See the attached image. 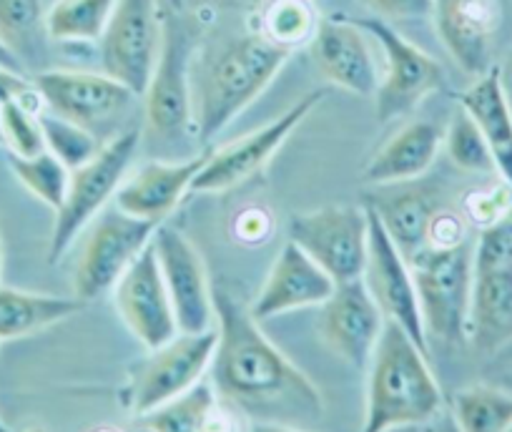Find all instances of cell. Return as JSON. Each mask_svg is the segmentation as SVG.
Masks as SVG:
<instances>
[{"label":"cell","instance_id":"cell-1","mask_svg":"<svg viewBox=\"0 0 512 432\" xmlns=\"http://www.w3.org/2000/svg\"><path fill=\"white\" fill-rule=\"evenodd\" d=\"M216 350L211 360L216 395L231 405L289 420H317L319 387L269 340L249 307L231 289H214Z\"/></svg>","mask_w":512,"mask_h":432},{"label":"cell","instance_id":"cell-2","mask_svg":"<svg viewBox=\"0 0 512 432\" xmlns=\"http://www.w3.org/2000/svg\"><path fill=\"white\" fill-rule=\"evenodd\" d=\"M362 432L420 430L445 410L427 352L395 322H387L369 360Z\"/></svg>","mask_w":512,"mask_h":432},{"label":"cell","instance_id":"cell-3","mask_svg":"<svg viewBox=\"0 0 512 432\" xmlns=\"http://www.w3.org/2000/svg\"><path fill=\"white\" fill-rule=\"evenodd\" d=\"M292 51L277 46L262 33H249L231 41L211 61L201 78L196 106L199 141H211L267 91Z\"/></svg>","mask_w":512,"mask_h":432},{"label":"cell","instance_id":"cell-4","mask_svg":"<svg viewBox=\"0 0 512 432\" xmlns=\"http://www.w3.org/2000/svg\"><path fill=\"white\" fill-rule=\"evenodd\" d=\"M472 254H475V247H470L465 239L452 247H432L430 244L410 259L427 342L430 337L442 345L467 342Z\"/></svg>","mask_w":512,"mask_h":432},{"label":"cell","instance_id":"cell-5","mask_svg":"<svg viewBox=\"0 0 512 432\" xmlns=\"http://www.w3.org/2000/svg\"><path fill=\"white\" fill-rule=\"evenodd\" d=\"M467 342L495 355L512 342V227L482 229L472 254V299Z\"/></svg>","mask_w":512,"mask_h":432},{"label":"cell","instance_id":"cell-6","mask_svg":"<svg viewBox=\"0 0 512 432\" xmlns=\"http://www.w3.org/2000/svg\"><path fill=\"white\" fill-rule=\"evenodd\" d=\"M139 144L141 131L128 129L106 141L88 164L71 171L66 199H63L61 209H56L51 244H48V264L61 262L71 244L86 232L88 224L116 196L118 186L126 179L128 166L136 159Z\"/></svg>","mask_w":512,"mask_h":432},{"label":"cell","instance_id":"cell-7","mask_svg":"<svg viewBox=\"0 0 512 432\" xmlns=\"http://www.w3.org/2000/svg\"><path fill=\"white\" fill-rule=\"evenodd\" d=\"M216 350V327L206 332H179L171 342L149 350L131 365L121 400L131 415L144 417L166 402L199 385L211 370Z\"/></svg>","mask_w":512,"mask_h":432},{"label":"cell","instance_id":"cell-8","mask_svg":"<svg viewBox=\"0 0 512 432\" xmlns=\"http://www.w3.org/2000/svg\"><path fill=\"white\" fill-rule=\"evenodd\" d=\"M159 224L136 219L118 206L103 209L86 227L76 269L73 292L81 302H93L116 287L131 264L151 244Z\"/></svg>","mask_w":512,"mask_h":432},{"label":"cell","instance_id":"cell-9","mask_svg":"<svg viewBox=\"0 0 512 432\" xmlns=\"http://www.w3.org/2000/svg\"><path fill=\"white\" fill-rule=\"evenodd\" d=\"M364 33L377 38L384 53V76L374 91V114L379 124L405 119L430 93L445 86L440 63L397 33L384 18H352Z\"/></svg>","mask_w":512,"mask_h":432},{"label":"cell","instance_id":"cell-10","mask_svg":"<svg viewBox=\"0 0 512 432\" xmlns=\"http://www.w3.org/2000/svg\"><path fill=\"white\" fill-rule=\"evenodd\" d=\"M289 239L302 247L334 284L362 279L369 244L367 209L329 204L304 211L289 219Z\"/></svg>","mask_w":512,"mask_h":432},{"label":"cell","instance_id":"cell-11","mask_svg":"<svg viewBox=\"0 0 512 432\" xmlns=\"http://www.w3.org/2000/svg\"><path fill=\"white\" fill-rule=\"evenodd\" d=\"M164 43V16L156 0H118L101 36L106 76L144 96Z\"/></svg>","mask_w":512,"mask_h":432},{"label":"cell","instance_id":"cell-12","mask_svg":"<svg viewBox=\"0 0 512 432\" xmlns=\"http://www.w3.org/2000/svg\"><path fill=\"white\" fill-rule=\"evenodd\" d=\"M33 86L53 116L91 131L98 139L106 129L121 124L134 106V98H139L106 73L43 71Z\"/></svg>","mask_w":512,"mask_h":432},{"label":"cell","instance_id":"cell-13","mask_svg":"<svg viewBox=\"0 0 512 432\" xmlns=\"http://www.w3.org/2000/svg\"><path fill=\"white\" fill-rule=\"evenodd\" d=\"M324 96H327L324 88L307 93L272 124L262 126L254 134L241 136L239 141L224 146V149L211 151L204 169L196 174L191 191L194 194H221V191L244 184L256 171H262L269 164V159L282 149L284 141L294 134V129L324 101Z\"/></svg>","mask_w":512,"mask_h":432},{"label":"cell","instance_id":"cell-14","mask_svg":"<svg viewBox=\"0 0 512 432\" xmlns=\"http://www.w3.org/2000/svg\"><path fill=\"white\" fill-rule=\"evenodd\" d=\"M364 209H367L369 219V244L362 282L367 284L369 294H372L374 302L382 309L384 319L402 327L422 350L430 352L410 262L402 257V252L390 239L387 229L382 227L377 211L372 209L369 201L364 204Z\"/></svg>","mask_w":512,"mask_h":432},{"label":"cell","instance_id":"cell-15","mask_svg":"<svg viewBox=\"0 0 512 432\" xmlns=\"http://www.w3.org/2000/svg\"><path fill=\"white\" fill-rule=\"evenodd\" d=\"M113 302L128 332L146 350H156L179 335V322L161 277L154 244H149L118 279L113 287Z\"/></svg>","mask_w":512,"mask_h":432},{"label":"cell","instance_id":"cell-16","mask_svg":"<svg viewBox=\"0 0 512 432\" xmlns=\"http://www.w3.org/2000/svg\"><path fill=\"white\" fill-rule=\"evenodd\" d=\"M151 244L156 249L161 277L174 304L179 332L214 330V287L199 249L179 229L161 227V224Z\"/></svg>","mask_w":512,"mask_h":432},{"label":"cell","instance_id":"cell-17","mask_svg":"<svg viewBox=\"0 0 512 432\" xmlns=\"http://www.w3.org/2000/svg\"><path fill=\"white\" fill-rule=\"evenodd\" d=\"M194 41L174 16H164V43L146 88V124L161 136H176L194 116L189 86V66Z\"/></svg>","mask_w":512,"mask_h":432},{"label":"cell","instance_id":"cell-18","mask_svg":"<svg viewBox=\"0 0 512 432\" xmlns=\"http://www.w3.org/2000/svg\"><path fill=\"white\" fill-rule=\"evenodd\" d=\"M319 309V337L324 345L352 367H367L387 324L367 284L362 279L337 284Z\"/></svg>","mask_w":512,"mask_h":432},{"label":"cell","instance_id":"cell-19","mask_svg":"<svg viewBox=\"0 0 512 432\" xmlns=\"http://www.w3.org/2000/svg\"><path fill=\"white\" fill-rule=\"evenodd\" d=\"M334 279L289 239L272 262L262 289L251 302L249 312L256 322L282 317L307 307H322L334 292Z\"/></svg>","mask_w":512,"mask_h":432},{"label":"cell","instance_id":"cell-20","mask_svg":"<svg viewBox=\"0 0 512 432\" xmlns=\"http://www.w3.org/2000/svg\"><path fill=\"white\" fill-rule=\"evenodd\" d=\"M309 53L317 71L332 86L344 88L354 96H374L379 83L377 68L364 41V31L352 18H322L317 33L309 41Z\"/></svg>","mask_w":512,"mask_h":432},{"label":"cell","instance_id":"cell-21","mask_svg":"<svg viewBox=\"0 0 512 432\" xmlns=\"http://www.w3.org/2000/svg\"><path fill=\"white\" fill-rule=\"evenodd\" d=\"M432 16L442 43L462 71L475 78L490 71L502 0H435Z\"/></svg>","mask_w":512,"mask_h":432},{"label":"cell","instance_id":"cell-22","mask_svg":"<svg viewBox=\"0 0 512 432\" xmlns=\"http://www.w3.org/2000/svg\"><path fill=\"white\" fill-rule=\"evenodd\" d=\"M211 151L191 156L186 161H149L141 166L128 181H123L116 191V206L136 219L161 224L186 191H191L196 174L204 169Z\"/></svg>","mask_w":512,"mask_h":432},{"label":"cell","instance_id":"cell-23","mask_svg":"<svg viewBox=\"0 0 512 432\" xmlns=\"http://www.w3.org/2000/svg\"><path fill=\"white\" fill-rule=\"evenodd\" d=\"M445 131L432 121H412L397 131L364 166L362 181L372 186L405 184L420 179L435 164Z\"/></svg>","mask_w":512,"mask_h":432},{"label":"cell","instance_id":"cell-24","mask_svg":"<svg viewBox=\"0 0 512 432\" xmlns=\"http://www.w3.org/2000/svg\"><path fill=\"white\" fill-rule=\"evenodd\" d=\"M457 101L482 131L495 161V171L512 191V108L500 68L492 66L490 71L477 76L475 83L457 96Z\"/></svg>","mask_w":512,"mask_h":432},{"label":"cell","instance_id":"cell-25","mask_svg":"<svg viewBox=\"0 0 512 432\" xmlns=\"http://www.w3.org/2000/svg\"><path fill=\"white\" fill-rule=\"evenodd\" d=\"M86 302L78 297L23 292V289L0 287V340H21L48 330L53 324L76 317Z\"/></svg>","mask_w":512,"mask_h":432},{"label":"cell","instance_id":"cell-26","mask_svg":"<svg viewBox=\"0 0 512 432\" xmlns=\"http://www.w3.org/2000/svg\"><path fill=\"white\" fill-rule=\"evenodd\" d=\"M369 204L377 211L379 222L387 229L390 239L397 244V249H400L407 262L430 244L437 209L427 191L407 189L400 191L397 196L369 201Z\"/></svg>","mask_w":512,"mask_h":432},{"label":"cell","instance_id":"cell-27","mask_svg":"<svg viewBox=\"0 0 512 432\" xmlns=\"http://www.w3.org/2000/svg\"><path fill=\"white\" fill-rule=\"evenodd\" d=\"M118 0H56L46 13V31L58 43L101 41Z\"/></svg>","mask_w":512,"mask_h":432},{"label":"cell","instance_id":"cell-28","mask_svg":"<svg viewBox=\"0 0 512 432\" xmlns=\"http://www.w3.org/2000/svg\"><path fill=\"white\" fill-rule=\"evenodd\" d=\"M460 432H505L512 425V392L497 385H470L450 407Z\"/></svg>","mask_w":512,"mask_h":432},{"label":"cell","instance_id":"cell-29","mask_svg":"<svg viewBox=\"0 0 512 432\" xmlns=\"http://www.w3.org/2000/svg\"><path fill=\"white\" fill-rule=\"evenodd\" d=\"M319 21L312 0H272L262 13V36L294 51L312 41Z\"/></svg>","mask_w":512,"mask_h":432},{"label":"cell","instance_id":"cell-30","mask_svg":"<svg viewBox=\"0 0 512 432\" xmlns=\"http://www.w3.org/2000/svg\"><path fill=\"white\" fill-rule=\"evenodd\" d=\"M216 405H219V395H216L214 387L199 382L189 392L166 402L159 410L139 417V420L151 432H201L206 417L211 415Z\"/></svg>","mask_w":512,"mask_h":432},{"label":"cell","instance_id":"cell-31","mask_svg":"<svg viewBox=\"0 0 512 432\" xmlns=\"http://www.w3.org/2000/svg\"><path fill=\"white\" fill-rule=\"evenodd\" d=\"M11 169L16 179L31 191L36 199L51 206L53 211L61 209L63 199H66L68 181H71V171L51 154V151H41L36 156H13L11 154Z\"/></svg>","mask_w":512,"mask_h":432},{"label":"cell","instance_id":"cell-32","mask_svg":"<svg viewBox=\"0 0 512 432\" xmlns=\"http://www.w3.org/2000/svg\"><path fill=\"white\" fill-rule=\"evenodd\" d=\"M442 149L447 151L452 164L460 166L462 171H477V174L495 171V161L487 149L485 136L462 106L452 114L450 126L442 136Z\"/></svg>","mask_w":512,"mask_h":432},{"label":"cell","instance_id":"cell-33","mask_svg":"<svg viewBox=\"0 0 512 432\" xmlns=\"http://www.w3.org/2000/svg\"><path fill=\"white\" fill-rule=\"evenodd\" d=\"M33 98L38 91L33 88L26 98L8 101L0 106V124H3V139L13 156H36L46 149V136H43L41 114L33 106Z\"/></svg>","mask_w":512,"mask_h":432},{"label":"cell","instance_id":"cell-34","mask_svg":"<svg viewBox=\"0 0 512 432\" xmlns=\"http://www.w3.org/2000/svg\"><path fill=\"white\" fill-rule=\"evenodd\" d=\"M43 136H46V149L66 166L68 171L81 169L83 164L93 159L101 151L103 141L91 131L71 124L66 119H58L53 114H41Z\"/></svg>","mask_w":512,"mask_h":432},{"label":"cell","instance_id":"cell-35","mask_svg":"<svg viewBox=\"0 0 512 432\" xmlns=\"http://www.w3.org/2000/svg\"><path fill=\"white\" fill-rule=\"evenodd\" d=\"M41 16V0H0V38L3 33L16 38L28 36L38 26Z\"/></svg>","mask_w":512,"mask_h":432},{"label":"cell","instance_id":"cell-36","mask_svg":"<svg viewBox=\"0 0 512 432\" xmlns=\"http://www.w3.org/2000/svg\"><path fill=\"white\" fill-rule=\"evenodd\" d=\"M512 199V191H492V194H472L467 199V214L472 216V222L480 224L482 229L492 227V224L502 222V209L505 201Z\"/></svg>","mask_w":512,"mask_h":432},{"label":"cell","instance_id":"cell-37","mask_svg":"<svg viewBox=\"0 0 512 432\" xmlns=\"http://www.w3.org/2000/svg\"><path fill=\"white\" fill-rule=\"evenodd\" d=\"M367 3L377 18H392V21L425 18L435 11V0H367Z\"/></svg>","mask_w":512,"mask_h":432},{"label":"cell","instance_id":"cell-38","mask_svg":"<svg viewBox=\"0 0 512 432\" xmlns=\"http://www.w3.org/2000/svg\"><path fill=\"white\" fill-rule=\"evenodd\" d=\"M33 88L36 86H33V83H28L26 78H23V73L0 66V106H6L8 101L26 98Z\"/></svg>","mask_w":512,"mask_h":432},{"label":"cell","instance_id":"cell-39","mask_svg":"<svg viewBox=\"0 0 512 432\" xmlns=\"http://www.w3.org/2000/svg\"><path fill=\"white\" fill-rule=\"evenodd\" d=\"M422 432H460V427H457L455 417H452L450 407H445V410L440 412V415L435 417V420L430 422V425L422 427Z\"/></svg>","mask_w":512,"mask_h":432},{"label":"cell","instance_id":"cell-40","mask_svg":"<svg viewBox=\"0 0 512 432\" xmlns=\"http://www.w3.org/2000/svg\"><path fill=\"white\" fill-rule=\"evenodd\" d=\"M0 66H6V68H11V71L23 73V66H21V61H18L16 51H13V48L8 46L3 38H0Z\"/></svg>","mask_w":512,"mask_h":432},{"label":"cell","instance_id":"cell-41","mask_svg":"<svg viewBox=\"0 0 512 432\" xmlns=\"http://www.w3.org/2000/svg\"><path fill=\"white\" fill-rule=\"evenodd\" d=\"M246 432H304L299 430V427L294 425H287V422H256V425H251Z\"/></svg>","mask_w":512,"mask_h":432},{"label":"cell","instance_id":"cell-42","mask_svg":"<svg viewBox=\"0 0 512 432\" xmlns=\"http://www.w3.org/2000/svg\"><path fill=\"white\" fill-rule=\"evenodd\" d=\"M166 3H169V8H171V11H174V13H179L181 8H184V0H166Z\"/></svg>","mask_w":512,"mask_h":432},{"label":"cell","instance_id":"cell-43","mask_svg":"<svg viewBox=\"0 0 512 432\" xmlns=\"http://www.w3.org/2000/svg\"><path fill=\"white\" fill-rule=\"evenodd\" d=\"M502 387H505L507 392H512V372H507V375L502 377Z\"/></svg>","mask_w":512,"mask_h":432},{"label":"cell","instance_id":"cell-44","mask_svg":"<svg viewBox=\"0 0 512 432\" xmlns=\"http://www.w3.org/2000/svg\"><path fill=\"white\" fill-rule=\"evenodd\" d=\"M3 259L6 257H3V242H0V277H3Z\"/></svg>","mask_w":512,"mask_h":432},{"label":"cell","instance_id":"cell-45","mask_svg":"<svg viewBox=\"0 0 512 432\" xmlns=\"http://www.w3.org/2000/svg\"><path fill=\"white\" fill-rule=\"evenodd\" d=\"M0 432H11V427H8L6 422H3V417H0Z\"/></svg>","mask_w":512,"mask_h":432},{"label":"cell","instance_id":"cell-46","mask_svg":"<svg viewBox=\"0 0 512 432\" xmlns=\"http://www.w3.org/2000/svg\"><path fill=\"white\" fill-rule=\"evenodd\" d=\"M91 432H116V430H111V427H96V430H91Z\"/></svg>","mask_w":512,"mask_h":432},{"label":"cell","instance_id":"cell-47","mask_svg":"<svg viewBox=\"0 0 512 432\" xmlns=\"http://www.w3.org/2000/svg\"><path fill=\"white\" fill-rule=\"evenodd\" d=\"M0 146H6V139H3V124H0Z\"/></svg>","mask_w":512,"mask_h":432},{"label":"cell","instance_id":"cell-48","mask_svg":"<svg viewBox=\"0 0 512 432\" xmlns=\"http://www.w3.org/2000/svg\"><path fill=\"white\" fill-rule=\"evenodd\" d=\"M136 432H151V430H149V427H141V430H136Z\"/></svg>","mask_w":512,"mask_h":432},{"label":"cell","instance_id":"cell-49","mask_svg":"<svg viewBox=\"0 0 512 432\" xmlns=\"http://www.w3.org/2000/svg\"><path fill=\"white\" fill-rule=\"evenodd\" d=\"M397 432H417V430H397Z\"/></svg>","mask_w":512,"mask_h":432},{"label":"cell","instance_id":"cell-50","mask_svg":"<svg viewBox=\"0 0 512 432\" xmlns=\"http://www.w3.org/2000/svg\"><path fill=\"white\" fill-rule=\"evenodd\" d=\"M505 432H512V425H510V427H507V430H505Z\"/></svg>","mask_w":512,"mask_h":432},{"label":"cell","instance_id":"cell-51","mask_svg":"<svg viewBox=\"0 0 512 432\" xmlns=\"http://www.w3.org/2000/svg\"><path fill=\"white\" fill-rule=\"evenodd\" d=\"M28 432H43V430H28Z\"/></svg>","mask_w":512,"mask_h":432},{"label":"cell","instance_id":"cell-52","mask_svg":"<svg viewBox=\"0 0 512 432\" xmlns=\"http://www.w3.org/2000/svg\"><path fill=\"white\" fill-rule=\"evenodd\" d=\"M0 345H3V340H0Z\"/></svg>","mask_w":512,"mask_h":432}]
</instances>
